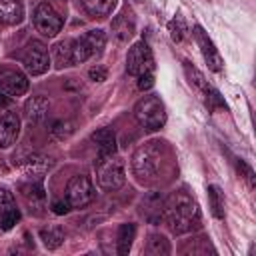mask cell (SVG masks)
I'll return each mask as SVG.
<instances>
[{
	"label": "cell",
	"instance_id": "cell-1",
	"mask_svg": "<svg viewBox=\"0 0 256 256\" xmlns=\"http://www.w3.org/2000/svg\"><path fill=\"white\" fill-rule=\"evenodd\" d=\"M162 218L170 228V232L174 234H188L200 228V222H202V214L196 200L184 190L172 192L166 198L162 206Z\"/></svg>",
	"mask_w": 256,
	"mask_h": 256
},
{
	"label": "cell",
	"instance_id": "cell-2",
	"mask_svg": "<svg viewBox=\"0 0 256 256\" xmlns=\"http://www.w3.org/2000/svg\"><path fill=\"white\" fill-rule=\"evenodd\" d=\"M94 170H96V182L104 192H116L126 182L124 160L116 152L98 154L94 162Z\"/></svg>",
	"mask_w": 256,
	"mask_h": 256
},
{
	"label": "cell",
	"instance_id": "cell-3",
	"mask_svg": "<svg viewBox=\"0 0 256 256\" xmlns=\"http://www.w3.org/2000/svg\"><path fill=\"white\" fill-rule=\"evenodd\" d=\"M132 172L138 180H152L162 166V144L156 140L140 144L132 154Z\"/></svg>",
	"mask_w": 256,
	"mask_h": 256
},
{
	"label": "cell",
	"instance_id": "cell-4",
	"mask_svg": "<svg viewBox=\"0 0 256 256\" xmlns=\"http://www.w3.org/2000/svg\"><path fill=\"white\" fill-rule=\"evenodd\" d=\"M134 118L148 132L160 130L166 124V110H164L162 100L154 94H148V96L140 98L134 106Z\"/></svg>",
	"mask_w": 256,
	"mask_h": 256
},
{
	"label": "cell",
	"instance_id": "cell-5",
	"mask_svg": "<svg viewBox=\"0 0 256 256\" xmlns=\"http://www.w3.org/2000/svg\"><path fill=\"white\" fill-rule=\"evenodd\" d=\"M22 66L30 76H40L50 68V54L42 40H30L22 52Z\"/></svg>",
	"mask_w": 256,
	"mask_h": 256
},
{
	"label": "cell",
	"instance_id": "cell-6",
	"mask_svg": "<svg viewBox=\"0 0 256 256\" xmlns=\"http://www.w3.org/2000/svg\"><path fill=\"white\" fill-rule=\"evenodd\" d=\"M32 22H34V28L46 36V38H54L60 30H62V16L52 8V4L48 2H40L36 8H34V16H32Z\"/></svg>",
	"mask_w": 256,
	"mask_h": 256
},
{
	"label": "cell",
	"instance_id": "cell-7",
	"mask_svg": "<svg viewBox=\"0 0 256 256\" xmlns=\"http://www.w3.org/2000/svg\"><path fill=\"white\" fill-rule=\"evenodd\" d=\"M154 70V56L146 40H138L130 46L126 56V72L132 76H140L144 72Z\"/></svg>",
	"mask_w": 256,
	"mask_h": 256
},
{
	"label": "cell",
	"instance_id": "cell-8",
	"mask_svg": "<svg viewBox=\"0 0 256 256\" xmlns=\"http://www.w3.org/2000/svg\"><path fill=\"white\" fill-rule=\"evenodd\" d=\"M66 200L72 208H86L94 200V186L86 174H76L66 184Z\"/></svg>",
	"mask_w": 256,
	"mask_h": 256
},
{
	"label": "cell",
	"instance_id": "cell-9",
	"mask_svg": "<svg viewBox=\"0 0 256 256\" xmlns=\"http://www.w3.org/2000/svg\"><path fill=\"white\" fill-rule=\"evenodd\" d=\"M14 166L20 168L22 172H26L30 178H42V174H46L52 166H54V158L42 154V152H20L14 156Z\"/></svg>",
	"mask_w": 256,
	"mask_h": 256
},
{
	"label": "cell",
	"instance_id": "cell-10",
	"mask_svg": "<svg viewBox=\"0 0 256 256\" xmlns=\"http://www.w3.org/2000/svg\"><path fill=\"white\" fill-rule=\"evenodd\" d=\"M192 34H194V40H196V44H198V48H200V52H202V56H204L208 68L214 70V72H220V70L224 68V60H222L220 52L216 50L214 42L210 40V36L204 32V28H202L200 24L194 26V32H192Z\"/></svg>",
	"mask_w": 256,
	"mask_h": 256
},
{
	"label": "cell",
	"instance_id": "cell-11",
	"mask_svg": "<svg viewBox=\"0 0 256 256\" xmlns=\"http://www.w3.org/2000/svg\"><path fill=\"white\" fill-rule=\"evenodd\" d=\"M28 90V78L20 70L12 68H2L0 70V92L12 96H22Z\"/></svg>",
	"mask_w": 256,
	"mask_h": 256
},
{
	"label": "cell",
	"instance_id": "cell-12",
	"mask_svg": "<svg viewBox=\"0 0 256 256\" xmlns=\"http://www.w3.org/2000/svg\"><path fill=\"white\" fill-rule=\"evenodd\" d=\"M20 194L26 200V204L30 206V212L42 214L40 208H44V204H46V192H44V186H42V178H36V180L30 178L28 182H22L20 184Z\"/></svg>",
	"mask_w": 256,
	"mask_h": 256
},
{
	"label": "cell",
	"instance_id": "cell-13",
	"mask_svg": "<svg viewBox=\"0 0 256 256\" xmlns=\"http://www.w3.org/2000/svg\"><path fill=\"white\" fill-rule=\"evenodd\" d=\"M20 136V116L16 112H6L0 118V148H10Z\"/></svg>",
	"mask_w": 256,
	"mask_h": 256
},
{
	"label": "cell",
	"instance_id": "cell-14",
	"mask_svg": "<svg viewBox=\"0 0 256 256\" xmlns=\"http://www.w3.org/2000/svg\"><path fill=\"white\" fill-rule=\"evenodd\" d=\"M48 110H50V102L46 96L38 94V96H32L26 100L24 104V118L28 122H42L46 116H48Z\"/></svg>",
	"mask_w": 256,
	"mask_h": 256
},
{
	"label": "cell",
	"instance_id": "cell-15",
	"mask_svg": "<svg viewBox=\"0 0 256 256\" xmlns=\"http://www.w3.org/2000/svg\"><path fill=\"white\" fill-rule=\"evenodd\" d=\"M24 20V6L20 0H0V24L16 26Z\"/></svg>",
	"mask_w": 256,
	"mask_h": 256
},
{
	"label": "cell",
	"instance_id": "cell-16",
	"mask_svg": "<svg viewBox=\"0 0 256 256\" xmlns=\"http://www.w3.org/2000/svg\"><path fill=\"white\" fill-rule=\"evenodd\" d=\"M92 142L98 148V154H110L116 152V134L112 128H100L92 134Z\"/></svg>",
	"mask_w": 256,
	"mask_h": 256
},
{
	"label": "cell",
	"instance_id": "cell-17",
	"mask_svg": "<svg viewBox=\"0 0 256 256\" xmlns=\"http://www.w3.org/2000/svg\"><path fill=\"white\" fill-rule=\"evenodd\" d=\"M52 62L60 70L72 66V40H60L52 46Z\"/></svg>",
	"mask_w": 256,
	"mask_h": 256
},
{
	"label": "cell",
	"instance_id": "cell-18",
	"mask_svg": "<svg viewBox=\"0 0 256 256\" xmlns=\"http://www.w3.org/2000/svg\"><path fill=\"white\" fill-rule=\"evenodd\" d=\"M134 236H136V224H130V222H126V224H120V228H118V240H116V252L120 254V256H126L128 252H130V248H132V242H134Z\"/></svg>",
	"mask_w": 256,
	"mask_h": 256
},
{
	"label": "cell",
	"instance_id": "cell-19",
	"mask_svg": "<svg viewBox=\"0 0 256 256\" xmlns=\"http://www.w3.org/2000/svg\"><path fill=\"white\" fill-rule=\"evenodd\" d=\"M206 192H208V202H210V210H212L214 218L224 220V216H226V210H224V192L216 184H210L206 188Z\"/></svg>",
	"mask_w": 256,
	"mask_h": 256
},
{
	"label": "cell",
	"instance_id": "cell-20",
	"mask_svg": "<svg viewBox=\"0 0 256 256\" xmlns=\"http://www.w3.org/2000/svg\"><path fill=\"white\" fill-rule=\"evenodd\" d=\"M184 72H186V78H188L190 86L198 92V96H202V94L210 88V84H208V80L204 78V74H202L196 66H192L190 62H186V60H184Z\"/></svg>",
	"mask_w": 256,
	"mask_h": 256
},
{
	"label": "cell",
	"instance_id": "cell-21",
	"mask_svg": "<svg viewBox=\"0 0 256 256\" xmlns=\"http://www.w3.org/2000/svg\"><path fill=\"white\" fill-rule=\"evenodd\" d=\"M82 6L90 16L102 18V16H108L114 10L116 0H82Z\"/></svg>",
	"mask_w": 256,
	"mask_h": 256
},
{
	"label": "cell",
	"instance_id": "cell-22",
	"mask_svg": "<svg viewBox=\"0 0 256 256\" xmlns=\"http://www.w3.org/2000/svg\"><path fill=\"white\" fill-rule=\"evenodd\" d=\"M40 240H42V244H44L48 250H56V248H60L62 242H64V230L58 228V226L42 228V230H40Z\"/></svg>",
	"mask_w": 256,
	"mask_h": 256
},
{
	"label": "cell",
	"instance_id": "cell-23",
	"mask_svg": "<svg viewBox=\"0 0 256 256\" xmlns=\"http://www.w3.org/2000/svg\"><path fill=\"white\" fill-rule=\"evenodd\" d=\"M144 252L152 254V256H166V254H170V242L162 234H152L148 238V244H146Z\"/></svg>",
	"mask_w": 256,
	"mask_h": 256
},
{
	"label": "cell",
	"instance_id": "cell-24",
	"mask_svg": "<svg viewBox=\"0 0 256 256\" xmlns=\"http://www.w3.org/2000/svg\"><path fill=\"white\" fill-rule=\"evenodd\" d=\"M82 38L86 40V44H88L92 56H100V54H102V50H104V46H106V34H104L102 30H98V28H96V30H88Z\"/></svg>",
	"mask_w": 256,
	"mask_h": 256
},
{
	"label": "cell",
	"instance_id": "cell-25",
	"mask_svg": "<svg viewBox=\"0 0 256 256\" xmlns=\"http://www.w3.org/2000/svg\"><path fill=\"white\" fill-rule=\"evenodd\" d=\"M74 130L76 128H74V122L72 120H56L52 124V128H50V136L56 142H64V140H68L74 134Z\"/></svg>",
	"mask_w": 256,
	"mask_h": 256
},
{
	"label": "cell",
	"instance_id": "cell-26",
	"mask_svg": "<svg viewBox=\"0 0 256 256\" xmlns=\"http://www.w3.org/2000/svg\"><path fill=\"white\" fill-rule=\"evenodd\" d=\"M88 58H92V52L86 44V40L80 36L76 40H72V64H82Z\"/></svg>",
	"mask_w": 256,
	"mask_h": 256
},
{
	"label": "cell",
	"instance_id": "cell-27",
	"mask_svg": "<svg viewBox=\"0 0 256 256\" xmlns=\"http://www.w3.org/2000/svg\"><path fill=\"white\" fill-rule=\"evenodd\" d=\"M202 100H204V104H206V108L210 110V112H216V110H226V102L222 100V96H220V92L214 88V86H210L204 94H202Z\"/></svg>",
	"mask_w": 256,
	"mask_h": 256
},
{
	"label": "cell",
	"instance_id": "cell-28",
	"mask_svg": "<svg viewBox=\"0 0 256 256\" xmlns=\"http://www.w3.org/2000/svg\"><path fill=\"white\" fill-rule=\"evenodd\" d=\"M168 32H170V38H172L174 42H182V40H184L188 28H186V22H184V18H182L180 14H176V16L168 22Z\"/></svg>",
	"mask_w": 256,
	"mask_h": 256
},
{
	"label": "cell",
	"instance_id": "cell-29",
	"mask_svg": "<svg viewBox=\"0 0 256 256\" xmlns=\"http://www.w3.org/2000/svg\"><path fill=\"white\" fill-rule=\"evenodd\" d=\"M236 170H238V174L246 180V184H248V188H254L256 186V176H254V170L244 162V160H236Z\"/></svg>",
	"mask_w": 256,
	"mask_h": 256
},
{
	"label": "cell",
	"instance_id": "cell-30",
	"mask_svg": "<svg viewBox=\"0 0 256 256\" xmlns=\"http://www.w3.org/2000/svg\"><path fill=\"white\" fill-rule=\"evenodd\" d=\"M16 208V202H14V196L8 188H0V216L8 210Z\"/></svg>",
	"mask_w": 256,
	"mask_h": 256
},
{
	"label": "cell",
	"instance_id": "cell-31",
	"mask_svg": "<svg viewBox=\"0 0 256 256\" xmlns=\"http://www.w3.org/2000/svg\"><path fill=\"white\" fill-rule=\"evenodd\" d=\"M0 218H2V220H0L2 230H10V228H14V224L20 220V210H18V208H12V210L4 212Z\"/></svg>",
	"mask_w": 256,
	"mask_h": 256
},
{
	"label": "cell",
	"instance_id": "cell-32",
	"mask_svg": "<svg viewBox=\"0 0 256 256\" xmlns=\"http://www.w3.org/2000/svg\"><path fill=\"white\" fill-rule=\"evenodd\" d=\"M154 86V76H152V72H144V74H140L138 76V90H150Z\"/></svg>",
	"mask_w": 256,
	"mask_h": 256
},
{
	"label": "cell",
	"instance_id": "cell-33",
	"mask_svg": "<svg viewBox=\"0 0 256 256\" xmlns=\"http://www.w3.org/2000/svg\"><path fill=\"white\" fill-rule=\"evenodd\" d=\"M72 210V206H70V202L64 198V200H56L54 204H52V212L54 214H58V216H62V214H68Z\"/></svg>",
	"mask_w": 256,
	"mask_h": 256
},
{
	"label": "cell",
	"instance_id": "cell-34",
	"mask_svg": "<svg viewBox=\"0 0 256 256\" xmlns=\"http://www.w3.org/2000/svg\"><path fill=\"white\" fill-rule=\"evenodd\" d=\"M88 76H90V80H94V82H104V80H106V68H102V66H92V68L88 70Z\"/></svg>",
	"mask_w": 256,
	"mask_h": 256
},
{
	"label": "cell",
	"instance_id": "cell-35",
	"mask_svg": "<svg viewBox=\"0 0 256 256\" xmlns=\"http://www.w3.org/2000/svg\"><path fill=\"white\" fill-rule=\"evenodd\" d=\"M12 106V98L8 96V94H4V92H0V112H4V110H8Z\"/></svg>",
	"mask_w": 256,
	"mask_h": 256
}]
</instances>
